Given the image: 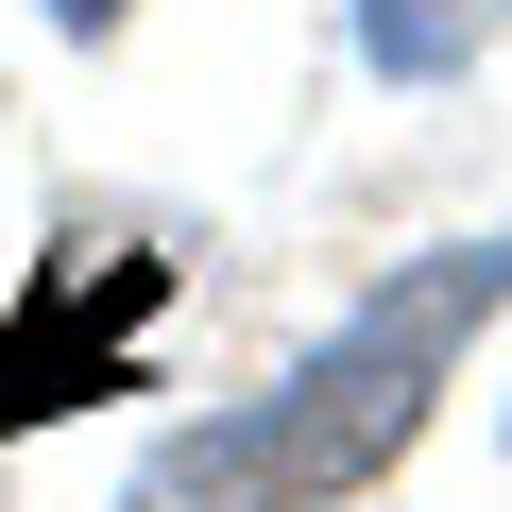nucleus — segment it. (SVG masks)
<instances>
[{"instance_id": "f257e3e1", "label": "nucleus", "mask_w": 512, "mask_h": 512, "mask_svg": "<svg viewBox=\"0 0 512 512\" xmlns=\"http://www.w3.org/2000/svg\"><path fill=\"white\" fill-rule=\"evenodd\" d=\"M495 291H512V239H461V256H427V274H393L274 410L188 427V444L137 478V512H325L342 478H376V461L427 427V376H444V342H461Z\"/></svg>"}, {"instance_id": "f03ea898", "label": "nucleus", "mask_w": 512, "mask_h": 512, "mask_svg": "<svg viewBox=\"0 0 512 512\" xmlns=\"http://www.w3.org/2000/svg\"><path fill=\"white\" fill-rule=\"evenodd\" d=\"M137 325H154V256H103V308H69V274H35V308H18V342H0V427H35V410H69V393H103Z\"/></svg>"}, {"instance_id": "7ed1b4c3", "label": "nucleus", "mask_w": 512, "mask_h": 512, "mask_svg": "<svg viewBox=\"0 0 512 512\" xmlns=\"http://www.w3.org/2000/svg\"><path fill=\"white\" fill-rule=\"evenodd\" d=\"M359 35H376L393 69H444V0H359Z\"/></svg>"}, {"instance_id": "20e7f679", "label": "nucleus", "mask_w": 512, "mask_h": 512, "mask_svg": "<svg viewBox=\"0 0 512 512\" xmlns=\"http://www.w3.org/2000/svg\"><path fill=\"white\" fill-rule=\"evenodd\" d=\"M52 18H69V35H120V18H137V0H52Z\"/></svg>"}]
</instances>
